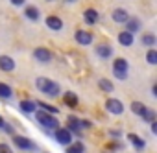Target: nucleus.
Instances as JSON below:
<instances>
[{
	"instance_id": "obj_21",
	"label": "nucleus",
	"mask_w": 157,
	"mask_h": 153,
	"mask_svg": "<svg viewBox=\"0 0 157 153\" xmlns=\"http://www.w3.org/2000/svg\"><path fill=\"white\" fill-rule=\"evenodd\" d=\"M140 43H142L144 46L153 48V46H155V43H157V37H155L153 33H144V35H142V39H140Z\"/></svg>"
},
{
	"instance_id": "obj_6",
	"label": "nucleus",
	"mask_w": 157,
	"mask_h": 153,
	"mask_svg": "<svg viewBox=\"0 0 157 153\" xmlns=\"http://www.w3.org/2000/svg\"><path fill=\"white\" fill-rule=\"evenodd\" d=\"M105 109L111 113V114H122L124 113V103L120 102V100H117V98H109L107 102H105Z\"/></svg>"
},
{
	"instance_id": "obj_36",
	"label": "nucleus",
	"mask_w": 157,
	"mask_h": 153,
	"mask_svg": "<svg viewBox=\"0 0 157 153\" xmlns=\"http://www.w3.org/2000/svg\"><path fill=\"white\" fill-rule=\"evenodd\" d=\"M67 2H74V0H67Z\"/></svg>"
},
{
	"instance_id": "obj_18",
	"label": "nucleus",
	"mask_w": 157,
	"mask_h": 153,
	"mask_svg": "<svg viewBox=\"0 0 157 153\" xmlns=\"http://www.w3.org/2000/svg\"><path fill=\"white\" fill-rule=\"evenodd\" d=\"M124 24H126V30L131 32V33H135V32L140 30V21H139V19H128Z\"/></svg>"
},
{
	"instance_id": "obj_28",
	"label": "nucleus",
	"mask_w": 157,
	"mask_h": 153,
	"mask_svg": "<svg viewBox=\"0 0 157 153\" xmlns=\"http://www.w3.org/2000/svg\"><path fill=\"white\" fill-rule=\"evenodd\" d=\"M155 116H157V113H155L153 109H146V111H144V114H142L140 118H142L144 122H148V124H150V122H153V120H155Z\"/></svg>"
},
{
	"instance_id": "obj_25",
	"label": "nucleus",
	"mask_w": 157,
	"mask_h": 153,
	"mask_svg": "<svg viewBox=\"0 0 157 153\" xmlns=\"http://www.w3.org/2000/svg\"><path fill=\"white\" fill-rule=\"evenodd\" d=\"M67 153H83V144L82 142H74L67 146Z\"/></svg>"
},
{
	"instance_id": "obj_24",
	"label": "nucleus",
	"mask_w": 157,
	"mask_h": 153,
	"mask_svg": "<svg viewBox=\"0 0 157 153\" xmlns=\"http://www.w3.org/2000/svg\"><path fill=\"white\" fill-rule=\"evenodd\" d=\"M98 87H100V89H102L104 92H113V89H115L113 81H109V80H105V78L98 80Z\"/></svg>"
},
{
	"instance_id": "obj_16",
	"label": "nucleus",
	"mask_w": 157,
	"mask_h": 153,
	"mask_svg": "<svg viewBox=\"0 0 157 153\" xmlns=\"http://www.w3.org/2000/svg\"><path fill=\"white\" fill-rule=\"evenodd\" d=\"M24 15H26L30 21H39V19H41V11H39L35 6H28V8L24 9Z\"/></svg>"
},
{
	"instance_id": "obj_34",
	"label": "nucleus",
	"mask_w": 157,
	"mask_h": 153,
	"mask_svg": "<svg viewBox=\"0 0 157 153\" xmlns=\"http://www.w3.org/2000/svg\"><path fill=\"white\" fill-rule=\"evenodd\" d=\"M151 92H153V96H157V85H153V87H151Z\"/></svg>"
},
{
	"instance_id": "obj_3",
	"label": "nucleus",
	"mask_w": 157,
	"mask_h": 153,
	"mask_svg": "<svg viewBox=\"0 0 157 153\" xmlns=\"http://www.w3.org/2000/svg\"><path fill=\"white\" fill-rule=\"evenodd\" d=\"M128 68H129L128 59H124V57L115 59V63H113V72H115V76H117L118 80H128Z\"/></svg>"
},
{
	"instance_id": "obj_4",
	"label": "nucleus",
	"mask_w": 157,
	"mask_h": 153,
	"mask_svg": "<svg viewBox=\"0 0 157 153\" xmlns=\"http://www.w3.org/2000/svg\"><path fill=\"white\" fill-rule=\"evenodd\" d=\"M13 144L22 151H37V146L33 144V140H30L26 136H21V135H13Z\"/></svg>"
},
{
	"instance_id": "obj_30",
	"label": "nucleus",
	"mask_w": 157,
	"mask_h": 153,
	"mask_svg": "<svg viewBox=\"0 0 157 153\" xmlns=\"http://www.w3.org/2000/svg\"><path fill=\"white\" fill-rule=\"evenodd\" d=\"M0 153H13V151H11V147H10L8 144L2 142V144H0Z\"/></svg>"
},
{
	"instance_id": "obj_9",
	"label": "nucleus",
	"mask_w": 157,
	"mask_h": 153,
	"mask_svg": "<svg viewBox=\"0 0 157 153\" xmlns=\"http://www.w3.org/2000/svg\"><path fill=\"white\" fill-rule=\"evenodd\" d=\"M111 17H113V21L117 22V24H124L128 19H129V15H128V11L124 9V8H117V9H113V13H111Z\"/></svg>"
},
{
	"instance_id": "obj_32",
	"label": "nucleus",
	"mask_w": 157,
	"mask_h": 153,
	"mask_svg": "<svg viewBox=\"0 0 157 153\" xmlns=\"http://www.w3.org/2000/svg\"><path fill=\"white\" fill-rule=\"evenodd\" d=\"M24 2H26V0H11V4H13V6H22Z\"/></svg>"
},
{
	"instance_id": "obj_8",
	"label": "nucleus",
	"mask_w": 157,
	"mask_h": 153,
	"mask_svg": "<svg viewBox=\"0 0 157 153\" xmlns=\"http://www.w3.org/2000/svg\"><path fill=\"white\" fill-rule=\"evenodd\" d=\"M74 39H76L78 44H83V46H89V44L93 43V35H91L89 32H85V30H78V32L74 33Z\"/></svg>"
},
{
	"instance_id": "obj_19",
	"label": "nucleus",
	"mask_w": 157,
	"mask_h": 153,
	"mask_svg": "<svg viewBox=\"0 0 157 153\" xmlns=\"http://www.w3.org/2000/svg\"><path fill=\"white\" fill-rule=\"evenodd\" d=\"M63 102L68 105V107H76L78 105V96L74 94V92H70V91H67L65 94H63Z\"/></svg>"
},
{
	"instance_id": "obj_29",
	"label": "nucleus",
	"mask_w": 157,
	"mask_h": 153,
	"mask_svg": "<svg viewBox=\"0 0 157 153\" xmlns=\"http://www.w3.org/2000/svg\"><path fill=\"white\" fill-rule=\"evenodd\" d=\"M2 127H4V131H6L8 135H15V129H13V125H11V124H6V122H4V124H2Z\"/></svg>"
},
{
	"instance_id": "obj_20",
	"label": "nucleus",
	"mask_w": 157,
	"mask_h": 153,
	"mask_svg": "<svg viewBox=\"0 0 157 153\" xmlns=\"http://www.w3.org/2000/svg\"><path fill=\"white\" fill-rule=\"evenodd\" d=\"M35 103L33 102H30V100H22L21 102V111L22 113H26V114H32V113H35Z\"/></svg>"
},
{
	"instance_id": "obj_27",
	"label": "nucleus",
	"mask_w": 157,
	"mask_h": 153,
	"mask_svg": "<svg viewBox=\"0 0 157 153\" xmlns=\"http://www.w3.org/2000/svg\"><path fill=\"white\" fill-rule=\"evenodd\" d=\"M146 61H148L150 65H157V50L150 48V50L146 52Z\"/></svg>"
},
{
	"instance_id": "obj_17",
	"label": "nucleus",
	"mask_w": 157,
	"mask_h": 153,
	"mask_svg": "<svg viewBox=\"0 0 157 153\" xmlns=\"http://www.w3.org/2000/svg\"><path fill=\"white\" fill-rule=\"evenodd\" d=\"M67 124H68V131H70V133H80L82 125H80V120H78L76 116H68Z\"/></svg>"
},
{
	"instance_id": "obj_22",
	"label": "nucleus",
	"mask_w": 157,
	"mask_h": 153,
	"mask_svg": "<svg viewBox=\"0 0 157 153\" xmlns=\"http://www.w3.org/2000/svg\"><path fill=\"white\" fill-rule=\"evenodd\" d=\"M146 109H148V107H146L142 102H133V103H131V113L137 114V116H142Z\"/></svg>"
},
{
	"instance_id": "obj_7",
	"label": "nucleus",
	"mask_w": 157,
	"mask_h": 153,
	"mask_svg": "<svg viewBox=\"0 0 157 153\" xmlns=\"http://www.w3.org/2000/svg\"><path fill=\"white\" fill-rule=\"evenodd\" d=\"M33 57H35L37 61H41V63H50L52 57H54V54H52L48 48H35V50H33Z\"/></svg>"
},
{
	"instance_id": "obj_11",
	"label": "nucleus",
	"mask_w": 157,
	"mask_h": 153,
	"mask_svg": "<svg viewBox=\"0 0 157 153\" xmlns=\"http://www.w3.org/2000/svg\"><path fill=\"white\" fill-rule=\"evenodd\" d=\"M83 19H85V22H87V24L94 26V24L100 21V15H98V11H96V9L89 8V9H85V11H83Z\"/></svg>"
},
{
	"instance_id": "obj_33",
	"label": "nucleus",
	"mask_w": 157,
	"mask_h": 153,
	"mask_svg": "<svg viewBox=\"0 0 157 153\" xmlns=\"http://www.w3.org/2000/svg\"><path fill=\"white\" fill-rule=\"evenodd\" d=\"M120 135H122V133H120V131H111V136H117V138H118V136H120Z\"/></svg>"
},
{
	"instance_id": "obj_26",
	"label": "nucleus",
	"mask_w": 157,
	"mask_h": 153,
	"mask_svg": "<svg viewBox=\"0 0 157 153\" xmlns=\"http://www.w3.org/2000/svg\"><path fill=\"white\" fill-rule=\"evenodd\" d=\"M35 105H39V109H44V111L50 113V114H57V113H59L57 107H54V105H50V103H44V102H39V103H35Z\"/></svg>"
},
{
	"instance_id": "obj_23",
	"label": "nucleus",
	"mask_w": 157,
	"mask_h": 153,
	"mask_svg": "<svg viewBox=\"0 0 157 153\" xmlns=\"http://www.w3.org/2000/svg\"><path fill=\"white\" fill-rule=\"evenodd\" d=\"M11 96H13L11 87H10V85H6V83H0V98H2V100H10Z\"/></svg>"
},
{
	"instance_id": "obj_14",
	"label": "nucleus",
	"mask_w": 157,
	"mask_h": 153,
	"mask_svg": "<svg viewBox=\"0 0 157 153\" xmlns=\"http://www.w3.org/2000/svg\"><path fill=\"white\" fill-rule=\"evenodd\" d=\"M133 41H135V37H133L131 32L126 30V32H120V33H118V43H120L122 46H131Z\"/></svg>"
},
{
	"instance_id": "obj_15",
	"label": "nucleus",
	"mask_w": 157,
	"mask_h": 153,
	"mask_svg": "<svg viewBox=\"0 0 157 153\" xmlns=\"http://www.w3.org/2000/svg\"><path fill=\"white\" fill-rule=\"evenodd\" d=\"M128 140H129V142L135 146V149H139V151L146 147V142H144L139 135H135V133H128Z\"/></svg>"
},
{
	"instance_id": "obj_13",
	"label": "nucleus",
	"mask_w": 157,
	"mask_h": 153,
	"mask_svg": "<svg viewBox=\"0 0 157 153\" xmlns=\"http://www.w3.org/2000/svg\"><path fill=\"white\" fill-rule=\"evenodd\" d=\"M46 26H48L50 30H54V32H59V30L63 28V21H61L59 17L50 15V17H46Z\"/></svg>"
},
{
	"instance_id": "obj_31",
	"label": "nucleus",
	"mask_w": 157,
	"mask_h": 153,
	"mask_svg": "<svg viewBox=\"0 0 157 153\" xmlns=\"http://www.w3.org/2000/svg\"><path fill=\"white\" fill-rule=\"evenodd\" d=\"M80 125H82V127H83V129H89V127H91V125H93V124H91V122H89V120H80Z\"/></svg>"
},
{
	"instance_id": "obj_35",
	"label": "nucleus",
	"mask_w": 157,
	"mask_h": 153,
	"mask_svg": "<svg viewBox=\"0 0 157 153\" xmlns=\"http://www.w3.org/2000/svg\"><path fill=\"white\" fill-rule=\"evenodd\" d=\"M2 124H4V118H2V116H0V127H2Z\"/></svg>"
},
{
	"instance_id": "obj_5",
	"label": "nucleus",
	"mask_w": 157,
	"mask_h": 153,
	"mask_svg": "<svg viewBox=\"0 0 157 153\" xmlns=\"http://www.w3.org/2000/svg\"><path fill=\"white\" fill-rule=\"evenodd\" d=\"M54 136H56V140H57L61 146H68V144L72 142V133H70L68 129H63V127L54 129Z\"/></svg>"
},
{
	"instance_id": "obj_12",
	"label": "nucleus",
	"mask_w": 157,
	"mask_h": 153,
	"mask_svg": "<svg viewBox=\"0 0 157 153\" xmlns=\"http://www.w3.org/2000/svg\"><path fill=\"white\" fill-rule=\"evenodd\" d=\"M94 54H96L98 57H102V59H107V57H111L115 52H113V48H111L109 44H98L96 50H94Z\"/></svg>"
},
{
	"instance_id": "obj_2",
	"label": "nucleus",
	"mask_w": 157,
	"mask_h": 153,
	"mask_svg": "<svg viewBox=\"0 0 157 153\" xmlns=\"http://www.w3.org/2000/svg\"><path fill=\"white\" fill-rule=\"evenodd\" d=\"M35 118H37V122L43 125V127H46V129H57L59 127V122H57V118L54 116V114H50V113H44V111H39V113H35Z\"/></svg>"
},
{
	"instance_id": "obj_10",
	"label": "nucleus",
	"mask_w": 157,
	"mask_h": 153,
	"mask_svg": "<svg viewBox=\"0 0 157 153\" xmlns=\"http://www.w3.org/2000/svg\"><path fill=\"white\" fill-rule=\"evenodd\" d=\"M0 70H4V72L15 70V61H13V57H10V55H0Z\"/></svg>"
},
{
	"instance_id": "obj_1",
	"label": "nucleus",
	"mask_w": 157,
	"mask_h": 153,
	"mask_svg": "<svg viewBox=\"0 0 157 153\" xmlns=\"http://www.w3.org/2000/svg\"><path fill=\"white\" fill-rule=\"evenodd\" d=\"M35 87H37L41 92H44V94H48V96H54V98L61 92L59 83H56L54 80H48V78H37V80H35Z\"/></svg>"
}]
</instances>
